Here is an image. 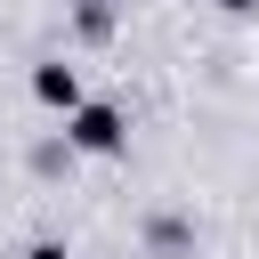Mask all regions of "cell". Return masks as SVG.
Returning <instances> with one entry per match:
<instances>
[{
	"label": "cell",
	"instance_id": "obj_1",
	"mask_svg": "<svg viewBox=\"0 0 259 259\" xmlns=\"http://www.w3.org/2000/svg\"><path fill=\"white\" fill-rule=\"evenodd\" d=\"M65 138L81 146V154H121V138H130V121H121V105H105V97H89L73 121H65Z\"/></svg>",
	"mask_w": 259,
	"mask_h": 259
},
{
	"label": "cell",
	"instance_id": "obj_2",
	"mask_svg": "<svg viewBox=\"0 0 259 259\" xmlns=\"http://www.w3.org/2000/svg\"><path fill=\"white\" fill-rule=\"evenodd\" d=\"M32 97H40V105H57L65 121H73V113L89 105V97H81V73H73V65H32Z\"/></svg>",
	"mask_w": 259,
	"mask_h": 259
},
{
	"label": "cell",
	"instance_id": "obj_3",
	"mask_svg": "<svg viewBox=\"0 0 259 259\" xmlns=\"http://www.w3.org/2000/svg\"><path fill=\"white\" fill-rule=\"evenodd\" d=\"M81 32H89V40H105V32H113V8H97V0H81Z\"/></svg>",
	"mask_w": 259,
	"mask_h": 259
},
{
	"label": "cell",
	"instance_id": "obj_4",
	"mask_svg": "<svg viewBox=\"0 0 259 259\" xmlns=\"http://www.w3.org/2000/svg\"><path fill=\"white\" fill-rule=\"evenodd\" d=\"M24 259H65V243H32V251H24Z\"/></svg>",
	"mask_w": 259,
	"mask_h": 259
},
{
	"label": "cell",
	"instance_id": "obj_5",
	"mask_svg": "<svg viewBox=\"0 0 259 259\" xmlns=\"http://www.w3.org/2000/svg\"><path fill=\"white\" fill-rule=\"evenodd\" d=\"M219 8H227V16H251V8H259V0H219Z\"/></svg>",
	"mask_w": 259,
	"mask_h": 259
},
{
	"label": "cell",
	"instance_id": "obj_6",
	"mask_svg": "<svg viewBox=\"0 0 259 259\" xmlns=\"http://www.w3.org/2000/svg\"><path fill=\"white\" fill-rule=\"evenodd\" d=\"M97 8H121V0H97Z\"/></svg>",
	"mask_w": 259,
	"mask_h": 259
}]
</instances>
